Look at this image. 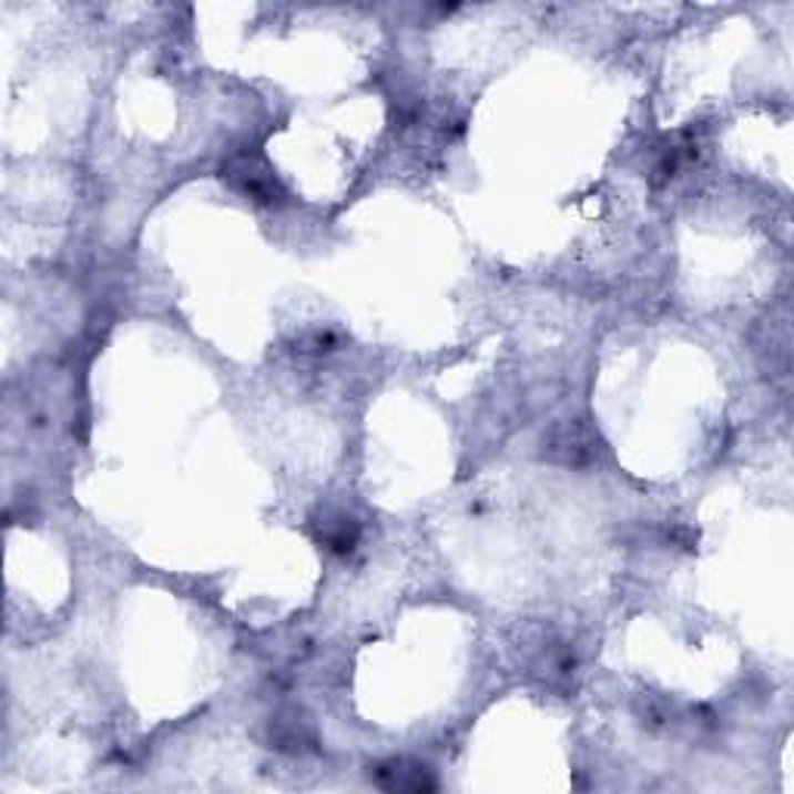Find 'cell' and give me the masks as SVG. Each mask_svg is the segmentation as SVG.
<instances>
[{
    "label": "cell",
    "mask_w": 794,
    "mask_h": 794,
    "mask_svg": "<svg viewBox=\"0 0 794 794\" xmlns=\"http://www.w3.org/2000/svg\"><path fill=\"white\" fill-rule=\"evenodd\" d=\"M227 181L236 186L240 193L255 198V202H276V198H283L279 181L261 165V159H252V155H243V159H236L233 165H227Z\"/></svg>",
    "instance_id": "obj_1"
},
{
    "label": "cell",
    "mask_w": 794,
    "mask_h": 794,
    "mask_svg": "<svg viewBox=\"0 0 794 794\" xmlns=\"http://www.w3.org/2000/svg\"><path fill=\"white\" fill-rule=\"evenodd\" d=\"M376 782L388 788V792H426V788H435V780L428 776L426 766H413L407 770L404 761H391L376 770Z\"/></svg>",
    "instance_id": "obj_2"
}]
</instances>
